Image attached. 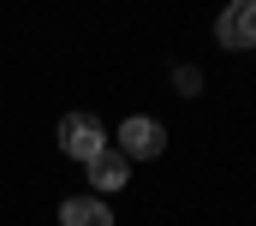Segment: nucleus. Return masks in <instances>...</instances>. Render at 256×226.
I'll use <instances>...</instances> for the list:
<instances>
[{"label": "nucleus", "mask_w": 256, "mask_h": 226, "mask_svg": "<svg viewBox=\"0 0 256 226\" xmlns=\"http://www.w3.org/2000/svg\"><path fill=\"white\" fill-rule=\"evenodd\" d=\"M161 149H167V131H161L155 119H143V113H137V119L120 125V155H126V161H155Z\"/></svg>", "instance_id": "f03ea898"}, {"label": "nucleus", "mask_w": 256, "mask_h": 226, "mask_svg": "<svg viewBox=\"0 0 256 226\" xmlns=\"http://www.w3.org/2000/svg\"><path fill=\"white\" fill-rule=\"evenodd\" d=\"M214 36H220V48H256V0H232L220 12Z\"/></svg>", "instance_id": "7ed1b4c3"}, {"label": "nucleus", "mask_w": 256, "mask_h": 226, "mask_svg": "<svg viewBox=\"0 0 256 226\" xmlns=\"http://www.w3.org/2000/svg\"><path fill=\"white\" fill-rule=\"evenodd\" d=\"M60 149L72 155V161H84V167H90V161L108 149L102 119H96V113H66V119H60Z\"/></svg>", "instance_id": "f257e3e1"}, {"label": "nucleus", "mask_w": 256, "mask_h": 226, "mask_svg": "<svg viewBox=\"0 0 256 226\" xmlns=\"http://www.w3.org/2000/svg\"><path fill=\"white\" fill-rule=\"evenodd\" d=\"M131 178V161L120 155V149H102L96 161H90V184H96V196H108V190H126Z\"/></svg>", "instance_id": "20e7f679"}, {"label": "nucleus", "mask_w": 256, "mask_h": 226, "mask_svg": "<svg viewBox=\"0 0 256 226\" xmlns=\"http://www.w3.org/2000/svg\"><path fill=\"white\" fill-rule=\"evenodd\" d=\"M60 226H114V208L90 190V196H72V202H60Z\"/></svg>", "instance_id": "39448f33"}]
</instances>
